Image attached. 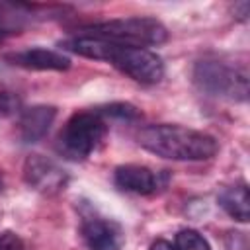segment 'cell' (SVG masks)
<instances>
[{"mask_svg":"<svg viewBox=\"0 0 250 250\" xmlns=\"http://www.w3.org/2000/svg\"><path fill=\"white\" fill-rule=\"evenodd\" d=\"M0 250H25V244L16 232L6 230L0 234Z\"/></svg>","mask_w":250,"mask_h":250,"instance_id":"16","label":"cell"},{"mask_svg":"<svg viewBox=\"0 0 250 250\" xmlns=\"http://www.w3.org/2000/svg\"><path fill=\"white\" fill-rule=\"evenodd\" d=\"M248 14H250V4L248 2H236L234 4V18L244 21L248 18Z\"/></svg>","mask_w":250,"mask_h":250,"instance_id":"17","label":"cell"},{"mask_svg":"<svg viewBox=\"0 0 250 250\" xmlns=\"http://www.w3.org/2000/svg\"><path fill=\"white\" fill-rule=\"evenodd\" d=\"M148 250H174V246H172L168 240L158 238V240H154V242L148 246Z\"/></svg>","mask_w":250,"mask_h":250,"instance_id":"18","label":"cell"},{"mask_svg":"<svg viewBox=\"0 0 250 250\" xmlns=\"http://www.w3.org/2000/svg\"><path fill=\"white\" fill-rule=\"evenodd\" d=\"M20 105H21V102L14 92L0 90V117H8V115L18 113Z\"/></svg>","mask_w":250,"mask_h":250,"instance_id":"15","label":"cell"},{"mask_svg":"<svg viewBox=\"0 0 250 250\" xmlns=\"http://www.w3.org/2000/svg\"><path fill=\"white\" fill-rule=\"evenodd\" d=\"M113 182L119 189L148 195L158 189V176L141 164H121L113 172Z\"/></svg>","mask_w":250,"mask_h":250,"instance_id":"9","label":"cell"},{"mask_svg":"<svg viewBox=\"0 0 250 250\" xmlns=\"http://www.w3.org/2000/svg\"><path fill=\"white\" fill-rule=\"evenodd\" d=\"M217 201L229 217H232L238 223H248V219H250V197H248V188H246L244 182L223 188L219 191Z\"/></svg>","mask_w":250,"mask_h":250,"instance_id":"11","label":"cell"},{"mask_svg":"<svg viewBox=\"0 0 250 250\" xmlns=\"http://www.w3.org/2000/svg\"><path fill=\"white\" fill-rule=\"evenodd\" d=\"M57 117V107L53 105H31L20 115V135L25 143H35L47 135Z\"/></svg>","mask_w":250,"mask_h":250,"instance_id":"10","label":"cell"},{"mask_svg":"<svg viewBox=\"0 0 250 250\" xmlns=\"http://www.w3.org/2000/svg\"><path fill=\"white\" fill-rule=\"evenodd\" d=\"M10 64L27 68V70H66L70 66V59L53 49H23L16 53H8L4 57Z\"/></svg>","mask_w":250,"mask_h":250,"instance_id":"8","label":"cell"},{"mask_svg":"<svg viewBox=\"0 0 250 250\" xmlns=\"http://www.w3.org/2000/svg\"><path fill=\"white\" fill-rule=\"evenodd\" d=\"M23 180L31 189L43 195H55L66 188L68 174L55 160L43 154H29L23 162Z\"/></svg>","mask_w":250,"mask_h":250,"instance_id":"6","label":"cell"},{"mask_svg":"<svg viewBox=\"0 0 250 250\" xmlns=\"http://www.w3.org/2000/svg\"><path fill=\"white\" fill-rule=\"evenodd\" d=\"M90 35H98L104 39H109L119 45H131V47H148V45H162L168 39L166 27L146 16H135V18H117L107 20L100 23H92L86 27Z\"/></svg>","mask_w":250,"mask_h":250,"instance_id":"2","label":"cell"},{"mask_svg":"<svg viewBox=\"0 0 250 250\" xmlns=\"http://www.w3.org/2000/svg\"><path fill=\"white\" fill-rule=\"evenodd\" d=\"M174 250H211L207 238L193 230V229H182L174 236Z\"/></svg>","mask_w":250,"mask_h":250,"instance_id":"14","label":"cell"},{"mask_svg":"<svg viewBox=\"0 0 250 250\" xmlns=\"http://www.w3.org/2000/svg\"><path fill=\"white\" fill-rule=\"evenodd\" d=\"M61 45L64 49L80 55V57L94 59V61H105V62L109 61V55H111V49H113V41L98 37V35H90V33L66 39Z\"/></svg>","mask_w":250,"mask_h":250,"instance_id":"12","label":"cell"},{"mask_svg":"<svg viewBox=\"0 0 250 250\" xmlns=\"http://www.w3.org/2000/svg\"><path fill=\"white\" fill-rule=\"evenodd\" d=\"M195 86L217 98L246 102L248 98V72L242 66H229L221 61H199L193 66Z\"/></svg>","mask_w":250,"mask_h":250,"instance_id":"4","label":"cell"},{"mask_svg":"<svg viewBox=\"0 0 250 250\" xmlns=\"http://www.w3.org/2000/svg\"><path fill=\"white\" fill-rule=\"evenodd\" d=\"M96 111L102 117H111V119H119V121H137L141 117V111L129 102H111V104L96 107Z\"/></svg>","mask_w":250,"mask_h":250,"instance_id":"13","label":"cell"},{"mask_svg":"<svg viewBox=\"0 0 250 250\" xmlns=\"http://www.w3.org/2000/svg\"><path fill=\"white\" fill-rule=\"evenodd\" d=\"M80 232L88 250H121L125 240L119 223L96 213H88L82 217Z\"/></svg>","mask_w":250,"mask_h":250,"instance_id":"7","label":"cell"},{"mask_svg":"<svg viewBox=\"0 0 250 250\" xmlns=\"http://www.w3.org/2000/svg\"><path fill=\"white\" fill-rule=\"evenodd\" d=\"M105 133V121L98 111H76L59 133V150L66 158L84 160L102 145Z\"/></svg>","mask_w":250,"mask_h":250,"instance_id":"3","label":"cell"},{"mask_svg":"<svg viewBox=\"0 0 250 250\" xmlns=\"http://www.w3.org/2000/svg\"><path fill=\"white\" fill-rule=\"evenodd\" d=\"M137 143L156 156L184 162L209 160L219 150V143L215 137L174 123H156L143 127L137 133Z\"/></svg>","mask_w":250,"mask_h":250,"instance_id":"1","label":"cell"},{"mask_svg":"<svg viewBox=\"0 0 250 250\" xmlns=\"http://www.w3.org/2000/svg\"><path fill=\"white\" fill-rule=\"evenodd\" d=\"M117 70L141 84H156L164 78L162 59L146 47H131L113 43L109 61Z\"/></svg>","mask_w":250,"mask_h":250,"instance_id":"5","label":"cell"}]
</instances>
